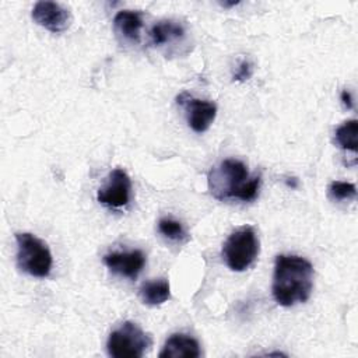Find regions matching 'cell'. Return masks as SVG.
Here are the masks:
<instances>
[{
    "instance_id": "14",
    "label": "cell",
    "mask_w": 358,
    "mask_h": 358,
    "mask_svg": "<svg viewBox=\"0 0 358 358\" xmlns=\"http://www.w3.org/2000/svg\"><path fill=\"white\" fill-rule=\"evenodd\" d=\"M358 122L357 119H350L341 123L334 131V141L336 144L344 150L350 151L354 155L358 150Z\"/></svg>"
},
{
    "instance_id": "3",
    "label": "cell",
    "mask_w": 358,
    "mask_h": 358,
    "mask_svg": "<svg viewBox=\"0 0 358 358\" xmlns=\"http://www.w3.org/2000/svg\"><path fill=\"white\" fill-rule=\"evenodd\" d=\"M15 242L17 267L32 277H48L53 264V257L48 243L29 232H17Z\"/></svg>"
},
{
    "instance_id": "16",
    "label": "cell",
    "mask_w": 358,
    "mask_h": 358,
    "mask_svg": "<svg viewBox=\"0 0 358 358\" xmlns=\"http://www.w3.org/2000/svg\"><path fill=\"white\" fill-rule=\"evenodd\" d=\"M158 231L171 241H183L186 239V231L183 225L172 218H161L158 221Z\"/></svg>"
},
{
    "instance_id": "15",
    "label": "cell",
    "mask_w": 358,
    "mask_h": 358,
    "mask_svg": "<svg viewBox=\"0 0 358 358\" xmlns=\"http://www.w3.org/2000/svg\"><path fill=\"white\" fill-rule=\"evenodd\" d=\"M327 196L333 201H343V200H354L357 197V187L354 183L334 180L327 187Z\"/></svg>"
},
{
    "instance_id": "18",
    "label": "cell",
    "mask_w": 358,
    "mask_h": 358,
    "mask_svg": "<svg viewBox=\"0 0 358 358\" xmlns=\"http://www.w3.org/2000/svg\"><path fill=\"white\" fill-rule=\"evenodd\" d=\"M340 98H341L343 105H344L347 109H352V108H354V102H352V96H351V92H350V91H347V90L341 91Z\"/></svg>"
},
{
    "instance_id": "10",
    "label": "cell",
    "mask_w": 358,
    "mask_h": 358,
    "mask_svg": "<svg viewBox=\"0 0 358 358\" xmlns=\"http://www.w3.org/2000/svg\"><path fill=\"white\" fill-rule=\"evenodd\" d=\"M201 355L199 341L183 333L172 334L164 344L159 358H199Z\"/></svg>"
},
{
    "instance_id": "8",
    "label": "cell",
    "mask_w": 358,
    "mask_h": 358,
    "mask_svg": "<svg viewBox=\"0 0 358 358\" xmlns=\"http://www.w3.org/2000/svg\"><path fill=\"white\" fill-rule=\"evenodd\" d=\"M32 20L45 29L59 34L66 31L71 22L70 11L55 1H38L32 8Z\"/></svg>"
},
{
    "instance_id": "19",
    "label": "cell",
    "mask_w": 358,
    "mask_h": 358,
    "mask_svg": "<svg viewBox=\"0 0 358 358\" xmlns=\"http://www.w3.org/2000/svg\"><path fill=\"white\" fill-rule=\"evenodd\" d=\"M285 183H287V186H291L292 189H295V187L298 186V180H296L295 178H288V179L285 180Z\"/></svg>"
},
{
    "instance_id": "6",
    "label": "cell",
    "mask_w": 358,
    "mask_h": 358,
    "mask_svg": "<svg viewBox=\"0 0 358 358\" xmlns=\"http://www.w3.org/2000/svg\"><path fill=\"white\" fill-rule=\"evenodd\" d=\"M131 190V180L126 171L116 168L113 169L106 182L98 189L96 200L110 208H122L129 204Z\"/></svg>"
},
{
    "instance_id": "1",
    "label": "cell",
    "mask_w": 358,
    "mask_h": 358,
    "mask_svg": "<svg viewBox=\"0 0 358 358\" xmlns=\"http://www.w3.org/2000/svg\"><path fill=\"white\" fill-rule=\"evenodd\" d=\"M315 270L309 260L295 255H278L274 262L273 296L281 306L306 302L313 289Z\"/></svg>"
},
{
    "instance_id": "20",
    "label": "cell",
    "mask_w": 358,
    "mask_h": 358,
    "mask_svg": "<svg viewBox=\"0 0 358 358\" xmlns=\"http://www.w3.org/2000/svg\"><path fill=\"white\" fill-rule=\"evenodd\" d=\"M236 4H239V1H224V3H221L222 7H232V6H236Z\"/></svg>"
},
{
    "instance_id": "5",
    "label": "cell",
    "mask_w": 358,
    "mask_h": 358,
    "mask_svg": "<svg viewBox=\"0 0 358 358\" xmlns=\"http://www.w3.org/2000/svg\"><path fill=\"white\" fill-rule=\"evenodd\" d=\"M259 255V239L252 227L235 229L222 245V257L232 271H245Z\"/></svg>"
},
{
    "instance_id": "12",
    "label": "cell",
    "mask_w": 358,
    "mask_h": 358,
    "mask_svg": "<svg viewBox=\"0 0 358 358\" xmlns=\"http://www.w3.org/2000/svg\"><path fill=\"white\" fill-rule=\"evenodd\" d=\"M185 27L172 20H164L154 24L150 29V39L154 46H162L166 43H172L180 41L185 36Z\"/></svg>"
},
{
    "instance_id": "9",
    "label": "cell",
    "mask_w": 358,
    "mask_h": 358,
    "mask_svg": "<svg viewBox=\"0 0 358 358\" xmlns=\"http://www.w3.org/2000/svg\"><path fill=\"white\" fill-rule=\"evenodd\" d=\"M105 266L115 274L136 280L145 264V256L141 250L112 252L103 256Z\"/></svg>"
},
{
    "instance_id": "11",
    "label": "cell",
    "mask_w": 358,
    "mask_h": 358,
    "mask_svg": "<svg viewBox=\"0 0 358 358\" xmlns=\"http://www.w3.org/2000/svg\"><path fill=\"white\" fill-rule=\"evenodd\" d=\"M143 28V17L138 11L122 10L113 18V29L126 42H138Z\"/></svg>"
},
{
    "instance_id": "7",
    "label": "cell",
    "mask_w": 358,
    "mask_h": 358,
    "mask_svg": "<svg viewBox=\"0 0 358 358\" xmlns=\"http://www.w3.org/2000/svg\"><path fill=\"white\" fill-rule=\"evenodd\" d=\"M178 105L183 106L190 129L196 133L206 131L215 119L217 106L214 102L194 98L189 92H182L176 96Z\"/></svg>"
},
{
    "instance_id": "17",
    "label": "cell",
    "mask_w": 358,
    "mask_h": 358,
    "mask_svg": "<svg viewBox=\"0 0 358 358\" xmlns=\"http://www.w3.org/2000/svg\"><path fill=\"white\" fill-rule=\"evenodd\" d=\"M252 71H253L252 63L249 60H242L238 64L236 71L234 73V80L235 81H246V80H249L252 77Z\"/></svg>"
},
{
    "instance_id": "2",
    "label": "cell",
    "mask_w": 358,
    "mask_h": 358,
    "mask_svg": "<svg viewBox=\"0 0 358 358\" xmlns=\"http://www.w3.org/2000/svg\"><path fill=\"white\" fill-rule=\"evenodd\" d=\"M207 183L210 193L217 200L252 201L260 187V175L249 178L248 168L242 161L228 158L208 172Z\"/></svg>"
},
{
    "instance_id": "4",
    "label": "cell",
    "mask_w": 358,
    "mask_h": 358,
    "mask_svg": "<svg viewBox=\"0 0 358 358\" xmlns=\"http://www.w3.org/2000/svg\"><path fill=\"white\" fill-rule=\"evenodd\" d=\"M152 340L134 322H123L112 330L106 341L108 354L113 358H140L151 347Z\"/></svg>"
},
{
    "instance_id": "13",
    "label": "cell",
    "mask_w": 358,
    "mask_h": 358,
    "mask_svg": "<svg viewBox=\"0 0 358 358\" xmlns=\"http://www.w3.org/2000/svg\"><path fill=\"white\" fill-rule=\"evenodd\" d=\"M140 298L148 306H157L171 298V287L166 280L144 282L140 287Z\"/></svg>"
}]
</instances>
